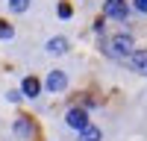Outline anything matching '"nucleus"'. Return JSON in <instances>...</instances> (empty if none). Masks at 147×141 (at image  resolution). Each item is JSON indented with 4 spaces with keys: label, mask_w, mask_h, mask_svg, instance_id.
<instances>
[{
    "label": "nucleus",
    "mask_w": 147,
    "mask_h": 141,
    "mask_svg": "<svg viewBox=\"0 0 147 141\" xmlns=\"http://www.w3.org/2000/svg\"><path fill=\"white\" fill-rule=\"evenodd\" d=\"M65 121H68V126H74V129H85V126H88V115H85V109H71Z\"/></svg>",
    "instance_id": "nucleus-1"
},
{
    "label": "nucleus",
    "mask_w": 147,
    "mask_h": 141,
    "mask_svg": "<svg viewBox=\"0 0 147 141\" xmlns=\"http://www.w3.org/2000/svg\"><path fill=\"white\" fill-rule=\"evenodd\" d=\"M103 15H109V18H127V3L124 0H106Z\"/></svg>",
    "instance_id": "nucleus-2"
},
{
    "label": "nucleus",
    "mask_w": 147,
    "mask_h": 141,
    "mask_svg": "<svg viewBox=\"0 0 147 141\" xmlns=\"http://www.w3.org/2000/svg\"><path fill=\"white\" fill-rule=\"evenodd\" d=\"M112 50L118 56H129L132 53V38H129V35H115V38H112Z\"/></svg>",
    "instance_id": "nucleus-3"
},
{
    "label": "nucleus",
    "mask_w": 147,
    "mask_h": 141,
    "mask_svg": "<svg viewBox=\"0 0 147 141\" xmlns=\"http://www.w3.org/2000/svg\"><path fill=\"white\" fill-rule=\"evenodd\" d=\"M68 85V77L62 74V70H50V77H47V88L50 91H62Z\"/></svg>",
    "instance_id": "nucleus-4"
},
{
    "label": "nucleus",
    "mask_w": 147,
    "mask_h": 141,
    "mask_svg": "<svg viewBox=\"0 0 147 141\" xmlns=\"http://www.w3.org/2000/svg\"><path fill=\"white\" fill-rule=\"evenodd\" d=\"M129 62H132V68H136V70H141V74H147V53L144 50H132L129 53Z\"/></svg>",
    "instance_id": "nucleus-5"
},
{
    "label": "nucleus",
    "mask_w": 147,
    "mask_h": 141,
    "mask_svg": "<svg viewBox=\"0 0 147 141\" xmlns=\"http://www.w3.org/2000/svg\"><path fill=\"white\" fill-rule=\"evenodd\" d=\"M38 91H41V82L35 79V77L24 79V94H27V97H38Z\"/></svg>",
    "instance_id": "nucleus-6"
},
{
    "label": "nucleus",
    "mask_w": 147,
    "mask_h": 141,
    "mask_svg": "<svg viewBox=\"0 0 147 141\" xmlns=\"http://www.w3.org/2000/svg\"><path fill=\"white\" fill-rule=\"evenodd\" d=\"M47 50L59 56V53H65V50H68V41L62 38V35H59V38H50V41H47Z\"/></svg>",
    "instance_id": "nucleus-7"
},
{
    "label": "nucleus",
    "mask_w": 147,
    "mask_h": 141,
    "mask_svg": "<svg viewBox=\"0 0 147 141\" xmlns=\"http://www.w3.org/2000/svg\"><path fill=\"white\" fill-rule=\"evenodd\" d=\"M80 141H100L103 138V132H100V129H97V126H85V129H80Z\"/></svg>",
    "instance_id": "nucleus-8"
},
{
    "label": "nucleus",
    "mask_w": 147,
    "mask_h": 141,
    "mask_svg": "<svg viewBox=\"0 0 147 141\" xmlns=\"http://www.w3.org/2000/svg\"><path fill=\"white\" fill-rule=\"evenodd\" d=\"M9 6H12V12H27L30 0H9Z\"/></svg>",
    "instance_id": "nucleus-9"
},
{
    "label": "nucleus",
    "mask_w": 147,
    "mask_h": 141,
    "mask_svg": "<svg viewBox=\"0 0 147 141\" xmlns=\"http://www.w3.org/2000/svg\"><path fill=\"white\" fill-rule=\"evenodd\" d=\"M12 35H15V30H12V23L0 21V38H12Z\"/></svg>",
    "instance_id": "nucleus-10"
},
{
    "label": "nucleus",
    "mask_w": 147,
    "mask_h": 141,
    "mask_svg": "<svg viewBox=\"0 0 147 141\" xmlns=\"http://www.w3.org/2000/svg\"><path fill=\"white\" fill-rule=\"evenodd\" d=\"M71 15H74L71 3H59V18H71Z\"/></svg>",
    "instance_id": "nucleus-11"
},
{
    "label": "nucleus",
    "mask_w": 147,
    "mask_h": 141,
    "mask_svg": "<svg viewBox=\"0 0 147 141\" xmlns=\"http://www.w3.org/2000/svg\"><path fill=\"white\" fill-rule=\"evenodd\" d=\"M15 129H18V132H27V129H30V124H27V121H18V126H15Z\"/></svg>",
    "instance_id": "nucleus-12"
},
{
    "label": "nucleus",
    "mask_w": 147,
    "mask_h": 141,
    "mask_svg": "<svg viewBox=\"0 0 147 141\" xmlns=\"http://www.w3.org/2000/svg\"><path fill=\"white\" fill-rule=\"evenodd\" d=\"M136 9L138 12H147V0H136Z\"/></svg>",
    "instance_id": "nucleus-13"
}]
</instances>
